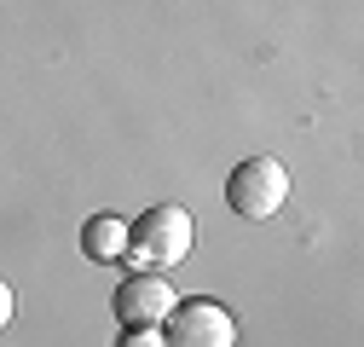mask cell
I'll return each instance as SVG.
<instances>
[{"label": "cell", "mask_w": 364, "mask_h": 347, "mask_svg": "<svg viewBox=\"0 0 364 347\" xmlns=\"http://www.w3.org/2000/svg\"><path fill=\"white\" fill-rule=\"evenodd\" d=\"M191 243H197V220L186 208H173V203L145 208V220L127 226V255L139 267H179L191 255Z\"/></svg>", "instance_id": "1"}, {"label": "cell", "mask_w": 364, "mask_h": 347, "mask_svg": "<svg viewBox=\"0 0 364 347\" xmlns=\"http://www.w3.org/2000/svg\"><path fill=\"white\" fill-rule=\"evenodd\" d=\"M284 197H289V168H284L278 156H249V162H237L232 186H225V203H232L243 220H272V214L284 208Z\"/></svg>", "instance_id": "2"}, {"label": "cell", "mask_w": 364, "mask_h": 347, "mask_svg": "<svg viewBox=\"0 0 364 347\" xmlns=\"http://www.w3.org/2000/svg\"><path fill=\"white\" fill-rule=\"evenodd\" d=\"M168 347H237V319L220 301H186L168 313Z\"/></svg>", "instance_id": "3"}, {"label": "cell", "mask_w": 364, "mask_h": 347, "mask_svg": "<svg viewBox=\"0 0 364 347\" xmlns=\"http://www.w3.org/2000/svg\"><path fill=\"white\" fill-rule=\"evenodd\" d=\"M173 307H179V295H173V284L156 278V272H151V278L133 272V278H122V289H116V313H122L127 330H156Z\"/></svg>", "instance_id": "4"}, {"label": "cell", "mask_w": 364, "mask_h": 347, "mask_svg": "<svg viewBox=\"0 0 364 347\" xmlns=\"http://www.w3.org/2000/svg\"><path fill=\"white\" fill-rule=\"evenodd\" d=\"M81 249L93 260H122L127 255V220H116V214H93V220L81 226Z\"/></svg>", "instance_id": "5"}, {"label": "cell", "mask_w": 364, "mask_h": 347, "mask_svg": "<svg viewBox=\"0 0 364 347\" xmlns=\"http://www.w3.org/2000/svg\"><path fill=\"white\" fill-rule=\"evenodd\" d=\"M122 347H168V341H162L156 330H127V341H122Z\"/></svg>", "instance_id": "6"}, {"label": "cell", "mask_w": 364, "mask_h": 347, "mask_svg": "<svg viewBox=\"0 0 364 347\" xmlns=\"http://www.w3.org/2000/svg\"><path fill=\"white\" fill-rule=\"evenodd\" d=\"M12 313H18V301H12V289H6V284H0V330L12 324Z\"/></svg>", "instance_id": "7"}]
</instances>
